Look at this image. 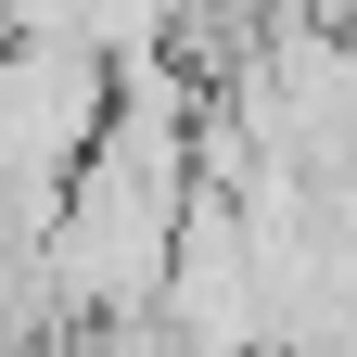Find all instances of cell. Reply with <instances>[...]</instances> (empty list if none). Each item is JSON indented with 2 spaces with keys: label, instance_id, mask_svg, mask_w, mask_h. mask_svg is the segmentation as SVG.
<instances>
[{
  "label": "cell",
  "instance_id": "obj_1",
  "mask_svg": "<svg viewBox=\"0 0 357 357\" xmlns=\"http://www.w3.org/2000/svg\"><path fill=\"white\" fill-rule=\"evenodd\" d=\"M77 357H192V344H178L166 306H141V319H89V332H77Z\"/></svg>",
  "mask_w": 357,
  "mask_h": 357
}]
</instances>
